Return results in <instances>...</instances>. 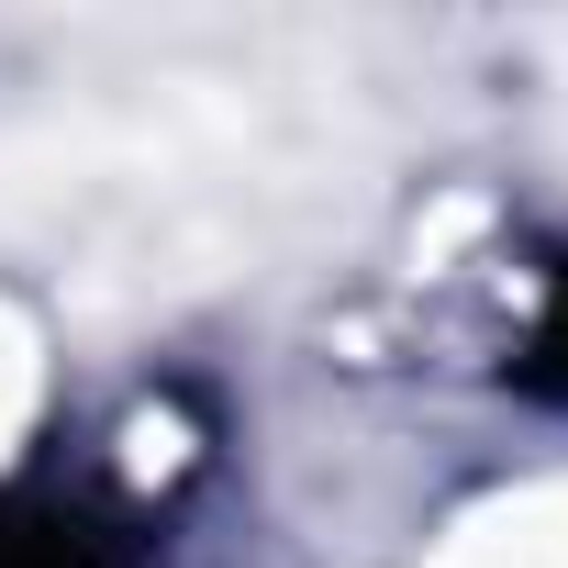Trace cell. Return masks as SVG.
I'll return each mask as SVG.
<instances>
[{
    "instance_id": "obj_1",
    "label": "cell",
    "mask_w": 568,
    "mask_h": 568,
    "mask_svg": "<svg viewBox=\"0 0 568 568\" xmlns=\"http://www.w3.org/2000/svg\"><path fill=\"white\" fill-rule=\"evenodd\" d=\"M0 568H156V546L112 513H79V501H34L0 524Z\"/></svg>"
},
{
    "instance_id": "obj_2",
    "label": "cell",
    "mask_w": 568,
    "mask_h": 568,
    "mask_svg": "<svg viewBox=\"0 0 568 568\" xmlns=\"http://www.w3.org/2000/svg\"><path fill=\"white\" fill-rule=\"evenodd\" d=\"M513 390L568 402V267L546 278V302H535V324H524V346H513Z\"/></svg>"
}]
</instances>
